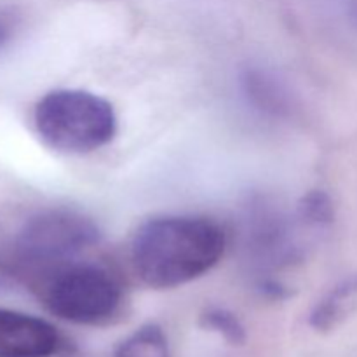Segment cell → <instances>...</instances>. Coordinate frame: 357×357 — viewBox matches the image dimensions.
Returning a JSON list of instances; mask_svg holds the SVG:
<instances>
[{"label": "cell", "mask_w": 357, "mask_h": 357, "mask_svg": "<svg viewBox=\"0 0 357 357\" xmlns=\"http://www.w3.org/2000/svg\"><path fill=\"white\" fill-rule=\"evenodd\" d=\"M298 215L307 225L323 227L333 222V202L328 194L314 190L302 199L298 206Z\"/></svg>", "instance_id": "cell-10"}, {"label": "cell", "mask_w": 357, "mask_h": 357, "mask_svg": "<svg viewBox=\"0 0 357 357\" xmlns=\"http://www.w3.org/2000/svg\"><path fill=\"white\" fill-rule=\"evenodd\" d=\"M357 312V275L338 282L324 298L316 303L309 323L317 333H330Z\"/></svg>", "instance_id": "cell-6"}, {"label": "cell", "mask_w": 357, "mask_h": 357, "mask_svg": "<svg viewBox=\"0 0 357 357\" xmlns=\"http://www.w3.org/2000/svg\"><path fill=\"white\" fill-rule=\"evenodd\" d=\"M100 239L96 223L70 209L45 211L31 218L13 248L14 264L33 278L75 261Z\"/></svg>", "instance_id": "cell-4"}, {"label": "cell", "mask_w": 357, "mask_h": 357, "mask_svg": "<svg viewBox=\"0 0 357 357\" xmlns=\"http://www.w3.org/2000/svg\"><path fill=\"white\" fill-rule=\"evenodd\" d=\"M227 248L222 227L204 216H159L143 223L131 244V264L143 284L173 289L208 274Z\"/></svg>", "instance_id": "cell-1"}, {"label": "cell", "mask_w": 357, "mask_h": 357, "mask_svg": "<svg viewBox=\"0 0 357 357\" xmlns=\"http://www.w3.org/2000/svg\"><path fill=\"white\" fill-rule=\"evenodd\" d=\"M243 82L248 96L261 110L279 114L286 108V96L279 89L278 84L274 82V79H271L265 73L258 72V70H251V72L246 73Z\"/></svg>", "instance_id": "cell-8"}, {"label": "cell", "mask_w": 357, "mask_h": 357, "mask_svg": "<svg viewBox=\"0 0 357 357\" xmlns=\"http://www.w3.org/2000/svg\"><path fill=\"white\" fill-rule=\"evenodd\" d=\"M10 35H13V23L9 17L0 14V49L10 40Z\"/></svg>", "instance_id": "cell-11"}, {"label": "cell", "mask_w": 357, "mask_h": 357, "mask_svg": "<svg viewBox=\"0 0 357 357\" xmlns=\"http://www.w3.org/2000/svg\"><path fill=\"white\" fill-rule=\"evenodd\" d=\"M59 345L61 337L51 323L0 307V357H52Z\"/></svg>", "instance_id": "cell-5"}, {"label": "cell", "mask_w": 357, "mask_h": 357, "mask_svg": "<svg viewBox=\"0 0 357 357\" xmlns=\"http://www.w3.org/2000/svg\"><path fill=\"white\" fill-rule=\"evenodd\" d=\"M35 131L52 150L89 153L108 145L117 132L110 101L82 89H56L38 100Z\"/></svg>", "instance_id": "cell-2"}, {"label": "cell", "mask_w": 357, "mask_h": 357, "mask_svg": "<svg viewBox=\"0 0 357 357\" xmlns=\"http://www.w3.org/2000/svg\"><path fill=\"white\" fill-rule=\"evenodd\" d=\"M201 324L206 330L222 335L232 345H241L246 342V330L243 323L225 309H208L201 317Z\"/></svg>", "instance_id": "cell-9"}, {"label": "cell", "mask_w": 357, "mask_h": 357, "mask_svg": "<svg viewBox=\"0 0 357 357\" xmlns=\"http://www.w3.org/2000/svg\"><path fill=\"white\" fill-rule=\"evenodd\" d=\"M115 357H171L166 333L157 324H145L119 345Z\"/></svg>", "instance_id": "cell-7"}, {"label": "cell", "mask_w": 357, "mask_h": 357, "mask_svg": "<svg viewBox=\"0 0 357 357\" xmlns=\"http://www.w3.org/2000/svg\"><path fill=\"white\" fill-rule=\"evenodd\" d=\"M35 279L45 309L68 323L105 324L122 307L121 282L100 265L70 261Z\"/></svg>", "instance_id": "cell-3"}]
</instances>
